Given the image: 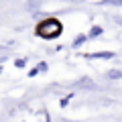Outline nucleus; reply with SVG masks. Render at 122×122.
<instances>
[{"instance_id": "nucleus-1", "label": "nucleus", "mask_w": 122, "mask_h": 122, "mask_svg": "<svg viewBox=\"0 0 122 122\" xmlns=\"http://www.w3.org/2000/svg\"><path fill=\"white\" fill-rule=\"evenodd\" d=\"M35 33L41 37V39L51 41V39H57V37L63 33V25H61V20H57V18L47 16V18H43V20L37 25Z\"/></svg>"}, {"instance_id": "nucleus-2", "label": "nucleus", "mask_w": 122, "mask_h": 122, "mask_svg": "<svg viewBox=\"0 0 122 122\" xmlns=\"http://www.w3.org/2000/svg\"><path fill=\"white\" fill-rule=\"evenodd\" d=\"M86 59H114V53L112 51H98V53H86Z\"/></svg>"}, {"instance_id": "nucleus-3", "label": "nucleus", "mask_w": 122, "mask_h": 122, "mask_svg": "<svg viewBox=\"0 0 122 122\" xmlns=\"http://www.w3.org/2000/svg\"><path fill=\"white\" fill-rule=\"evenodd\" d=\"M87 39H90V37H87V35H83V33H81V35H77V37H75V39H73V43H71V47H73V49L81 47V45L86 43Z\"/></svg>"}, {"instance_id": "nucleus-4", "label": "nucleus", "mask_w": 122, "mask_h": 122, "mask_svg": "<svg viewBox=\"0 0 122 122\" xmlns=\"http://www.w3.org/2000/svg\"><path fill=\"white\" fill-rule=\"evenodd\" d=\"M106 77L108 79H122V69H110L106 73Z\"/></svg>"}, {"instance_id": "nucleus-5", "label": "nucleus", "mask_w": 122, "mask_h": 122, "mask_svg": "<svg viewBox=\"0 0 122 122\" xmlns=\"http://www.w3.org/2000/svg\"><path fill=\"white\" fill-rule=\"evenodd\" d=\"M100 6H122V0H100Z\"/></svg>"}, {"instance_id": "nucleus-6", "label": "nucleus", "mask_w": 122, "mask_h": 122, "mask_svg": "<svg viewBox=\"0 0 122 122\" xmlns=\"http://www.w3.org/2000/svg\"><path fill=\"white\" fill-rule=\"evenodd\" d=\"M100 35H102V26H94V29L90 30V35H87V37L94 39V37H100Z\"/></svg>"}, {"instance_id": "nucleus-7", "label": "nucleus", "mask_w": 122, "mask_h": 122, "mask_svg": "<svg viewBox=\"0 0 122 122\" xmlns=\"http://www.w3.org/2000/svg\"><path fill=\"white\" fill-rule=\"evenodd\" d=\"M77 86H86V87H94V81H92V79H87V77H83V79H79V81H77Z\"/></svg>"}, {"instance_id": "nucleus-8", "label": "nucleus", "mask_w": 122, "mask_h": 122, "mask_svg": "<svg viewBox=\"0 0 122 122\" xmlns=\"http://www.w3.org/2000/svg\"><path fill=\"white\" fill-rule=\"evenodd\" d=\"M39 4H41V0H29V2H26L29 8H35V6H39Z\"/></svg>"}, {"instance_id": "nucleus-9", "label": "nucleus", "mask_w": 122, "mask_h": 122, "mask_svg": "<svg viewBox=\"0 0 122 122\" xmlns=\"http://www.w3.org/2000/svg\"><path fill=\"white\" fill-rule=\"evenodd\" d=\"M14 65H16V67H25L26 65V59H16V61H14Z\"/></svg>"}, {"instance_id": "nucleus-10", "label": "nucleus", "mask_w": 122, "mask_h": 122, "mask_svg": "<svg viewBox=\"0 0 122 122\" xmlns=\"http://www.w3.org/2000/svg\"><path fill=\"white\" fill-rule=\"evenodd\" d=\"M71 98H73V94H69V96H65L63 100H61V106H67V102H69Z\"/></svg>"}, {"instance_id": "nucleus-11", "label": "nucleus", "mask_w": 122, "mask_h": 122, "mask_svg": "<svg viewBox=\"0 0 122 122\" xmlns=\"http://www.w3.org/2000/svg\"><path fill=\"white\" fill-rule=\"evenodd\" d=\"M39 71H41V69H39V67H35V69H30V71H29V75H30V77H35V75H37V73H39Z\"/></svg>"}, {"instance_id": "nucleus-12", "label": "nucleus", "mask_w": 122, "mask_h": 122, "mask_svg": "<svg viewBox=\"0 0 122 122\" xmlns=\"http://www.w3.org/2000/svg\"><path fill=\"white\" fill-rule=\"evenodd\" d=\"M65 2H86V0H65Z\"/></svg>"}]
</instances>
